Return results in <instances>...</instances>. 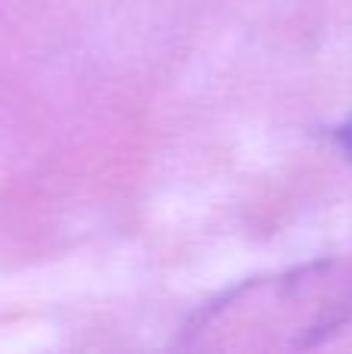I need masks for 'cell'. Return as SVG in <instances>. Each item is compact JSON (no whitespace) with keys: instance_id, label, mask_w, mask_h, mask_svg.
<instances>
[{"instance_id":"obj_1","label":"cell","mask_w":352,"mask_h":354,"mask_svg":"<svg viewBox=\"0 0 352 354\" xmlns=\"http://www.w3.org/2000/svg\"><path fill=\"white\" fill-rule=\"evenodd\" d=\"M337 143H340V149L352 159V118L337 128Z\"/></svg>"}]
</instances>
